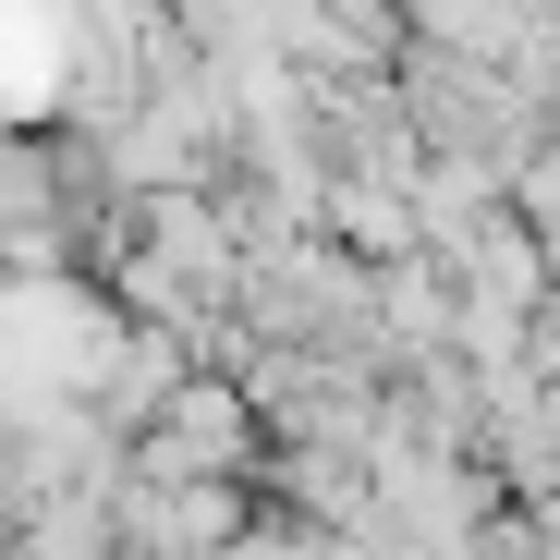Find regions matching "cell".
<instances>
[{"label": "cell", "mask_w": 560, "mask_h": 560, "mask_svg": "<svg viewBox=\"0 0 560 560\" xmlns=\"http://www.w3.org/2000/svg\"><path fill=\"white\" fill-rule=\"evenodd\" d=\"M256 463V390L232 378H171L159 390V427H147V476H244Z\"/></svg>", "instance_id": "obj_1"}, {"label": "cell", "mask_w": 560, "mask_h": 560, "mask_svg": "<svg viewBox=\"0 0 560 560\" xmlns=\"http://www.w3.org/2000/svg\"><path fill=\"white\" fill-rule=\"evenodd\" d=\"M110 560H147V548H110Z\"/></svg>", "instance_id": "obj_2"}]
</instances>
